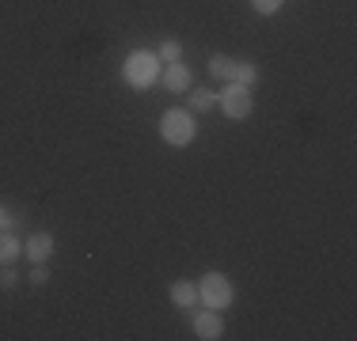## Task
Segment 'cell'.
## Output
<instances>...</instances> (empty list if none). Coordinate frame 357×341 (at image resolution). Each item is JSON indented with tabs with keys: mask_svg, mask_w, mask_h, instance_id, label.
Instances as JSON below:
<instances>
[{
	"mask_svg": "<svg viewBox=\"0 0 357 341\" xmlns=\"http://www.w3.org/2000/svg\"><path fill=\"white\" fill-rule=\"evenodd\" d=\"M160 68H164V61L152 49H133L122 65V76L130 88H152V84H160Z\"/></svg>",
	"mask_w": 357,
	"mask_h": 341,
	"instance_id": "cell-1",
	"label": "cell"
},
{
	"mask_svg": "<svg viewBox=\"0 0 357 341\" xmlns=\"http://www.w3.org/2000/svg\"><path fill=\"white\" fill-rule=\"evenodd\" d=\"M160 136H164L167 144H175V148H186V144H194V136H198V114L194 110H167L164 118H160Z\"/></svg>",
	"mask_w": 357,
	"mask_h": 341,
	"instance_id": "cell-2",
	"label": "cell"
},
{
	"mask_svg": "<svg viewBox=\"0 0 357 341\" xmlns=\"http://www.w3.org/2000/svg\"><path fill=\"white\" fill-rule=\"evenodd\" d=\"M232 296H236L232 280H228L225 273H217V269H209L206 277L198 280V303L213 307V311H225V307L232 303Z\"/></svg>",
	"mask_w": 357,
	"mask_h": 341,
	"instance_id": "cell-3",
	"label": "cell"
},
{
	"mask_svg": "<svg viewBox=\"0 0 357 341\" xmlns=\"http://www.w3.org/2000/svg\"><path fill=\"white\" fill-rule=\"evenodd\" d=\"M217 106L225 110L232 122H248L251 110H255V95H251V88H243V84L232 80L225 91H217Z\"/></svg>",
	"mask_w": 357,
	"mask_h": 341,
	"instance_id": "cell-4",
	"label": "cell"
},
{
	"mask_svg": "<svg viewBox=\"0 0 357 341\" xmlns=\"http://www.w3.org/2000/svg\"><path fill=\"white\" fill-rule=\"evenodd\" d=\"M160 84H164L167 91H175V95L190 91V88H194V72H190V65H183V61H167L164 68H160Z\"/></svg>",
	"mask_w": 357,
	"mask_h": 341,
	"instance_id": "cell-5",
	"label": "cell"
},
{
	"mask_svg": "<svg viewBox=\"0 0 357 341\" xmlns=\"http://www.w3.org/2000/svg\"><path fill=\"white\" fill-rule=\"evenodd\" d=\"M194 334H198L202 341L225 338V319H220V311H213V307H202V311H194Z\"/></svg>",
	"mask_w": 357,
	"mask_h": 341,
	"instance_id": "cell-6",
	"label": "cell"
},
{
	"mask_svg": "<svg viewBox=\"0 0 357 341\" xmlns=\"http://www.w3.org/2000/svg\"><path fill=\"white\" fill-rule=\"evenodd\" d=\"M54 251H57V239L50 232H31L27 239H23V254H27L31 262H46Z\"/></svg>",
	"mask_w": 357,
	"mask_h": 341,
	"instance_id": "cell-7",
	"label": "cell"
},
{
	"mask_svg": "<svg viewBox=\"0 0 357 341\" xmlns=\"http://www.w3.org/2000/svg\"><path fill=\"white\" fill-rule=\"evenodd\" d=\"M167 296H172V303L178 311H194V303H198V285H194V280H172Z\"/></svg>",
	"mask_w": 357,
	"mask_h": 341,
	"instance_id": "cell-8",
	"label": "cell"
},
{
	"mask_svg": "<svg viewBox=\"0 0 357 341\" xmlns=\"http://www.w3.org/2000/svg\"><path fill=\"white\" fill-rule=\"evenodd\" d=\"M217 106V91L213 88H190L186 91V110H194V114H206V110Z\"/></svg>",
	"mask_w": 357,
	"mask_h": 341,
	"instance_id": "cell-9",
	"label": "cell"
},
{
	"mask_svg": "<svg viewBox=\"0 0 357 341\" xmlns=\"http://www.w3.org/2000/svg\"><path fill=\"white\" fill-rule=\"evenodd\" d=\"M209 72H213L217 80L232 84V80H236V57H228V54H213V57H209Z\"/></svg>",
	"mask_w": 357,
	"mask_h": 341,
	"instance_id": "cell-10",
	"label": "cell"
},
{
	"mask_svg": "<svg viewBox=\"0 0 357 341\" xmlns=\"http://www.w3.org/2000/svg\"><path fill=\"white\" fill-rule=\"evenodd\" d=\"M20 254H23V239L12 235V228L0 232V266H4V262H15Z\"/></svg>",
	"mask_w": 357,
	"mask_h": 341,
	"instance_id": "cell-11",
	"label": "cell"
},
{
	"mask_svg": "<svg viewBox=\"0 0 357 341\" xmlns=\"http://www.w3.org/2000/svg\"><path fill=\"white\" fill-rule=\"evenodd\" d=\"M262 76V68L251 61V57H243V61H236V84H243V88H255Z\"/></svg>",
	"mask_w": 357,
	"mask_h": 341,
	"instance_id": "cell-12",
	"label": "cell"
},
{
	"mask_svg": "<svg viewBox=\"0 0 357 341\" xmlns=\"http://www.w3.org/2000/svg\"><path fill=\"white\" fill-rule=\"evenodd\" d=\"M156 57H160V61H183V46H178V38H164V42H160V46H156Z\"/></svg>",
	"mask_w": 357,
	"mask_h": 341,
	"instance_id": "cell-13",
	"label": "cell"
},
{
	"mask_svg": "<svg viewBox=\"0 0 357 341\" xmlns=\"http://www.w3.org/2000/svg\"><path fill=\"white\" fill-rule=\"evenodd\" d=\"M251 8H255L259 15H278V12L285 8V0H251Z\"/></svg>",
	"mask_w": 357,
	"mask_h": 341,
	"instance_id": "cell-14",
	"label": "cell"
},
{
	"mask_svg": "<svg viewBox=\"0 0 357 341\" xmlns=\"http://www.w3.org/2000/svg\"><path fill=\"white\" fill-rule=\"evenodd\" d=\"M20 285V273L12 269V262H4V266H0V288H15Z\"/></svg>",
	"mask_w": 357,
	"mask_h": 341,
	"instance_id": "cell-15",
	"label": "cell"
},
{
	"mask_svg": "<svg viewBox=\"0 0 357 341\" xmlns=\"http://www.w3.org/2000/svg\"><path fill=\"white\" fill-rule=\"evenodd\" d=\"M46 280H50L46 262H31V285H46Z\"/></svg>",
	"mask_w": 357,
	"mask_h": 341,
	"instance_id": "cell-16",
	"label": "cell"
},
{
	"mask_svg": "<svg viewBox=\"0 0 357 341\" xmlns=\"http://www.w3.org/2000/svg\"><path fill=\"white\" fill-rule=\"evenodd\" d=\"M8 228H15V216L4 209V205H0V232H8Z\"/></svg>",
	"mask_w": 357,
	"mask_h": 341,
	"instance_id": "cell-17",
	"label": "cell"
}]
</instances>
